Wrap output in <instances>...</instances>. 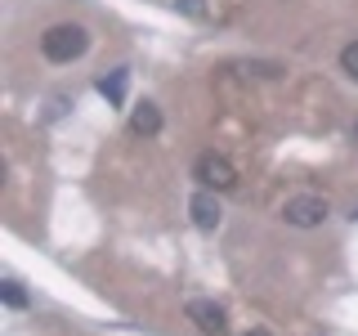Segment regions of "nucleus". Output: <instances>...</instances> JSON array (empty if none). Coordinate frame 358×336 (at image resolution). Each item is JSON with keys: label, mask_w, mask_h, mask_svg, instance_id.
I'll use <instances>...</instances> for the list:
<instances>
[{"label": "nucleus", "mask_w": 358, "mask_h": 336, "mask_svg": "<svg viewBox=\"0 0 358 336\" xmlns=\"http://www.w3.org/2000/svg\"><path fill=\"white\" fill-rule=\"evenodd\" d=\"M85 50H90V31L81 22H54L41 36V54L50 63H72V59H81Z\"/></svg>", "instance_id": "nucleus-1"}, {"label": "nucleus", "mask_w": 358, "mask_h": 336, "mask_svg": "<svg viewBox=\"0 0 358 336\" xmlns=\"http://www.w3.org/2000/svg\"><path fill=\"white\" fill-rule=\"evenodd\" d=\"M193 179L210 193H233L238 188V171H233V162L224 153H201L193 162Z\"/></svg>", "instance_id": "nucleus-2"}, {"label": "nucleus", "mask_w": 358, "mask_h": 336, "mask_svg": "<svg viewBox=\"0 0 358 336\" xmlns=\"http://www.w3.org/2000/svg\"><path fill=\"white\" fill-rule=\"evenodd\" d=\"M331 216V202L322 193H296L282 202V220L296 224V229H313V224H322Z\"/></svg>", "instance_id": "nucleus-3"}, {"label": "nucleus", "mask_w": 358, "mask_h": 336, "mask_svg": "<svg viewBox=\"0 0 358 336\" xmlns=\"http://www.w3.org/2000/svg\"><path fill=\"white\" fill-rule=\"evenodd\" d=\"M188 216H193V224L201 233H215L220 229V202H215V193H210V188H197L193 197H188Z\"/></svg>", "instance_id": "nucleus-4"}, {"label": "nucleus", "mask_w": 358, "mask_h": 336, "mask_svg": "<svg viewBox=\"0 0 358 336\" xmlns=\"http://www.w3.org/2000/svg\"><path fill=\"white\" fill-rule=\"evenodd\" d=\"M188 323H197L206 336H229V318L215 300H188Z\"/></svg>", "instance_id": "nucleus-5"}, {"label": "nucleus", "mask_w": 358, "mask_h": 336, "mask_svg": "<svg viewBox=\"0 0 358 336\" xmlns=\"http://www.w3.org/2000/svg\"><path fill=\"white\" fill-rule=\"evenodd\" d=\"M126 85H130V67H117V72H108L103 81H99V94H103L112 108H121L126 104Z\"/></svg>", "instance_id": "nucleus-6"}, {"label": "nucleus", "mask_w": 358, "mask_h": 336, "mask_svg": "<svg viewBox=\"0 0 358 336\" xmlns=\"http://www.w3.org/2000/svg\"><path fill=\"white\" fill-rule=\"evenodd\" d=\"M130 130H134V134H157V130H162V108L143 99V104L130 112Z\"/></svg>", "instance_id": "nucleus-7"}, {"label": "nucleus", "mask_w": 358, "mask_h": 336, "mask_svg": "<svg viewBox=\"0 0 358 336\" xmlns=\"http://www.w3.org/2000/svg\"><path fill=\"white\" fill-rule=\"evenodd\" d=\"M0 300H5L9 309H27L31 300H27V291H22V283L18 278H5V283H0Z\"/></svg>", "instance_id": "nucleus-8"}, {"label": "nucleus", "mask_w": 358, "mask_h": 336, "mask_svg": "<svg viewBox=\"0 0 358 336\" xmlns=\"http://www.w3.org/2000/svg\"><path fill=\"white\" fill-rule=\"evenodd\" d=\"M341 67H345V72H350L354 81H358V41H350V45L341 50Z\"/></svg>", "instance_id": "nucleus-9"}, {"label": "nucleus", "mask_w": 358, "mask_h": 336, "mask_svg": "<svg viewBox=\"0 0 358 336\" xmlns=\"http://www.w3.org/2000/svg\"><path fill=\"white\" fill-rule=\"evenodd\" d=\"M175 9H184V14H193V18L206 14V9H201V0H175Z\"/></svg>", "instance_id": "nucleus-10"}, {"label": "nucleus", "mask_w": 358, "mask_h": 336, "mask_svg": "<svg viewBox=\"0 0 358 336\" xmlns=\"http://www.w3.org/2000/svg\"><path fill=\"white\" fill-rule=\"evenodd\" d=\"M246 336H273V332H246Z\"/></svg>", "instance_id": "nucleus-11"}]
</instances>
